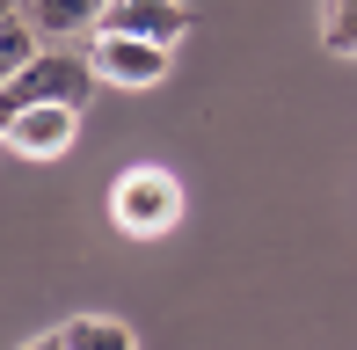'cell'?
Wrapping results in <instances>:
<instances>
[{"label":"cell","mask_w":357,"mask_h":350,"mask_svg":"<svg viewBox=\"0 0 357 350\" xmlns=\"http://www.w3.org/2000/svg\"><path fill=\"white\" fill-rule=\"evenodd\" d=\"M109 219H117V234H132V241H160V234H175V219H183V183H175L168 168L139 161L117 175V190H109Z\"/></svg>","instance_id":"cell-1"},{"label":"cell","mask_w":357,"mask_h":350,"mask_svg":"<svg viewBox=\"0 0 357 350\" xmlns=\"http://www.w3.org/2000/svg\"><path fill=\"white\" fill-rule=\"evenodd\" d=\"M95 52L88 59H66V52H37L22 73H8V88H0V102L8 109H29V102H73V109H88V95H95Z\"/></svg>","instance_id":"cell-2"},{"label":"cell","mask_w":357,"mask_h":350,"mask_svg":"<svg viewBox=\"0 0 357 350\" xmlns=\"http://www.w3.org/2000/svg\"><path fill=\"white\" fill-rule=\"evenodd\" d=\"M175 66V44L160 37H124V29H95V73L109 88H160Z\"/></svg>","instance_id":"cell-3"},{"label":"cell","mask_w":357,"mask_h":350,"mask_svg":"<svg viewBox=\"0 0 357 350\" xmlns=\"http://www.w3.org/2000/svg\"><path fill=\"white\" fill-rule=\"evenodd\" d=\"M73 132H80L73 102H29V109H8V124H0L8 153H22V161H59L73 146Z\"/></svg>","instance_id":"cell-4"},{"label":"cell","mask_w":357,"mask_h":350,"mask_svg":"<svg viewBox=\"0 0 357 350\" xmlns=\"http://www.w3.org/2000/svg\"><path fill=\"white\" fill-rule=\"evenodd\" d=\"M102 29H124V37H160V44H175V37H190V8H183V0H109Z\"/></svg>","instance_id":"cell-5"},{"label":"cell","mask_w":357,"mask_h":350,"mask_svg":"<svg viewBox=\"0 0 357 350\" xmlns=\"http://www.w3.org/2000/svg\"><path fill=\"white\" fill-rule=\"evenodd\" d=\"M139 336L124 321H109V314H73V321L44 328V336H29V350H132Z\"/></svg>","instance_id":"cell-6"},{"label":"cell","mask_w":357,"mask_h":350,"mask_svg":"<svg viewBox=\"0 0 357 350\" xmlns=\"http://www.w3.org/2000/svg\"><path fill=\"white\" fill-rule=\"evenodd\" d=\"M29 15H37L44 37H80V29H102L109 0H22Z\"/></svg>","instance_id":"cell-7"},{"label":"cell","mask_w":357,"mask_h":350,"mask_svg":"<svg viewBox=\"0 0 357 350\" xmlns=\"http://www.w3.org/2000/svg\"><path fill=\"white\" fill-rule=\"evenodd\" d=\"M37 37H44V29H37V15H29L22 0H8V15H0V73H22L29 59L44 52Z\"/></svg>","instance_id":"cell-8"},{"label":"cell","mask_w":357,"mask_h":350,"mask_svg":"<svg viewBox=\"0 0 357 350\" xmlns=\"http://www.w3.org/2000/svg\"><path fill=\"white\" fill-rule=\"evenodd\" d=\"M321 44L335 59H357V0H321Z\"/></svg>","instance_id":"cell-9"}]
</instances>
